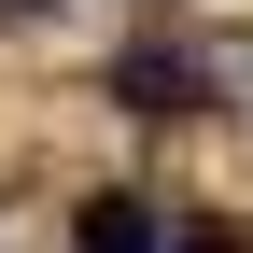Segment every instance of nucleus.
Returning <instances> with one entry per match:
<instances>
[{"label":"nucleus","instance_id":"f257e3e1","mask_svg":"<svg viewBox=\"0 0 253 253\" xmlns=\"http://www.w3.org/2000/svg\"><path fill=\"white\" fill-rule=\"evenodd\" d=\"M113 99L141 113V126L197 113V56H183V42H126V56H113Z\"/></svg>","mask_w":253,"mask_h":253},{"label":"nucleus","instance_id":"f03ea898","mask_svg":"<svg viewBox=\"0 0 253 253\" xmlns=\"http://www.w3.org/2000/svg\"><path fill=\"white\" fill-rule=\"evenodd\" d=\"M84 253H169L155 197H84Z\"/></svg>","mask_w":253,"mask_h":253},{"label":"nucleus","instance_id":"7ed1b4c3","mask_svg":"<svg viewBox=\"0 0 253 253\" xmlns=\"http://www.w3.org/2000/svg\"><path fill=\"white\" fill-rule=\"evenodd\" d=\"M169 253H253V239H225V225H183V239H169Z\"/></svg>","mask_w":253,"mask_h":253}]
</instances>
